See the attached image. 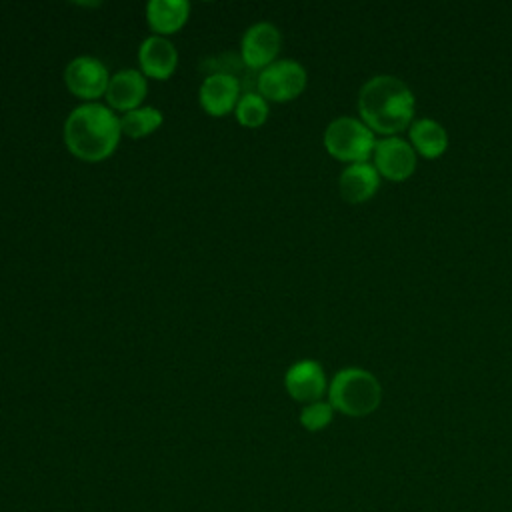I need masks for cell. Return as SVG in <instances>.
<instances>
[{
  "instance_id": "18",
  "label": "cell",
  "mask_w": 512,
  "mask_h": 512,
  "mask_svg": "<svg viewBox=\"0 0 512 512\" xmlns=\"http://www.w3.org/2000/svg\"><path fill=\"white\" fill-rule=\"evenodd\" d=\"M334 416V408L330 402L318 400L312 404H304L302 412H300V424L308 430V432H318L322 428H326L332 422Z\"/></svg>"
},
{
  "instance_id": "6",
  "label": "cell",
  "mask_w": 512,
  "mask_h": 512,
  "mask_svg": "<svg viewBox=\"0 0 512 512\" xmlns=\"http://www.w3.org/2000/svg\"><path fill=\"white\" fill-rule=\"evenodd\" d=\"M64 84L72 96L86 100L88 104L106 94L110 74L102 60L94 56H78L68 62L64 70Z\"/></svg>"
},
{
  "instance_id": "16",
  "label": "cell",
  "mask_w": 512,
  "mask_h": 512,
  "mask_svg": "<svg viewBox=\"0 0 512 512\" xmlns=\"http://www.w3.org/2000/svg\"><path fill=\"white\" fill-rule=\"evenodd\" d=\"M162 120H164V116L158 108L140 106L136 110L122 114L120 130H122V134L130 136V138H144V136L156 132L160 128Z\"/></svg>"
},
{
  "instance_id": "14",
  "label": "cell",
  "mask_w": 512,
  "mask_h": 512,
  "mask_svg": "<svg viewBox=\"0 0 512 512\" xmlns=\"http://www.w3.org/2000/svg\"><path fill=\"white\" fill-rule=\"evenodd\" d=\"M190 16V4L186 0H150L146 4V22L156 36H168L178 32Z\"/></svg>"
},
{
  "instance_id": "12",
  "label": "cell",
  "mask_w": 512,
  "mask_h": 512,
  "mask_svg": "<svg viewBox=\"0 0 512 512\" xmlns=\"http://www.w3.org/2000/svg\"><path fill=\"white\" fill-rule=\"evenodd\" d=\"M140 72L154 80H168L178 64V52L174 44L164 36H148L138 48Z\"/></svg>"
},
{
  "instance_id": "9",
  "label": "cell",
  "mask_w": 512,
  "mask_h": 512,
  "mask_svg": "<svg viewBox=\"0 0 512 512\" xmlns=\"http://www.w3.org/2000/svg\"><path fill=\"white\" fill-rule=\"evenodd\" d=\"M198 98L208 116L222 118L234 112L240 100V82L230 72H212L202 80Z\"/></svg>"
},
{
  "instance_id": "11",
  "label": "cell",
  "mask_w": 512,
  "mask_h": 512,
  "mask_svg": "<svg viewBox=\"0 0 512 512\" xmlns=\"http://www.w3.org/2000/svg\"><path fill=\"white\" fill-rule=\"evenodd\" d=\"M148 84L146 76L136 68H124L110 76V84L106 90V102L110 110L118 112H130L140 108L142 100L146 98Z\"/></svg>"
},
{
  "instance_id": "13",
  "label": "cell",
  "mask_w": 512,
  "mask_h": 512,
  "mask_svg": "<svg viewBox=\"0 0 512 512\" xmlns=\"http://www.w3.org/2000/svg\"><path fill=\"white\" fill-rule=\"evenodd\" d=\"M378 186H380V174L376 166L368 162L348 164L338 178L340 196L348 204H362L370 200L376 194Z\"/></svg>"
},
{
  "instance_id": "2",
  "label": "cell",
  "mask_w": 512,
  "mask_h": 512,
  "mask_svg": "<svg viewBox=\"0 0 512 512\" xmlns=\"http://www.w3.org/2000/svg\"><path fill=\"white\" fill-rule=\"evenodd\" d=\"M120 118L104 104L88 102L70 112L64 122V144L82 162L110 158L120 142Z\"/></svg>"
},
{
  "instance_id": "17",
  "label": "cell",
  "mask_w": 512,
  "mask_h": 512,
  "mask_svg": "<svg viewBox=\"0 0 512 512\" xmlns=\"http://www.w3.org/2000/svg\"><path fill=\"white\" fill-rule=\"evenodd\" d=\"M236 120L244 128H258L268 120V102L258 92H244L234 108Z\"/></svg>"
},
{
  "instance_id": "1",
  "label": "cell",
  "mask_w": 512,
  "mask_h": 512,
  "mask_svg": "<svg viewBox=\"0 0 512 512\" xmlns=\"http://www.w3.org/2000/svg\"><path fill=\"white\" fill-rule=\"evenodd\" d=\"M416 98L410 86L392 74H378L366 80L358 92V112L362 122L386 136H396L414 118Z\"/></svg>"
},
{
  "instance_id": "3",
  "label": "cell",
  "mask_w": 512,
  "mask_h": 512,
  "mask_svg": "<svg viewBox=\"0 0 512 512\" xmlns=\"http://www.w3.org/2000/svg\"><path fill=\"white\" fill-rule=\"evenodd\" d=\"M328 402L334 410L362 418L372 414L382 402V386L378 378L358 366L338 370L328 384Z\"/></svg>"
},
{
  "instance_id": "15",
  "label": "cell",
  "mask_w": 512,
  "mask_h": 512,
  "mask_svg": "<svg viewBox=\"0 0 512 512\" xmlns=\"http://www.w3.org/2000/svg\"><path fill=\"white\" fill-rule=\"evenodd\" d=\"M410 144L424 158H438L448 148L446 128L432 118H418L410 124Z\"/></svg>"
},
{
  "instance_id": "5",
  "label": "cell",
  "mask_w": 512,
  "mask_h": 512,
  "mask_svg": "<svg viewBox=\"0 0 512 512\" xmlns=\"http://www.w3.org/2000/svg\"><path fill=\"white\" fill-rule=\"evenodd\" d=\"M306 70L296 60H276L258 72V94L268 102H290L306 88Z\"/></svg>"
},
{
  "instance_id": "7",
  "label": "cell",
  "mask_w": 512,
  "mask_h": 512,
  "mask_svg": "<svg viewBox=\"0 0 512 512\" xmlns=\"http://www.w3.org/2000/svg\"><path fill=\"white\" fill-rule=\"evenodd\" d=\"M280 46V30L270 22H256L242 36L240 60L246 68L262 72L266 66L276 62Z\"/></svg>"
},
{
  "instance_id": "4",
  "label": "cell",
  "mask_w": 512,
  "mask_h": 512,
  "mask_svg": "<svg viewBox=\"0 0 512 512\" xmlns=\"http://www.w3.org/2000/svg\"><path fill=\"white\" fill-rule=\"evenodd\" d=\"M374 146V132L352 116H338L324 130V148L340 162H366L374 154Z\"/></svg>"
},
{
  "instance_id": "10",
  "label": "cell",
  "mask_w": 512,
  "mask_h": 512,
  "mask_svg": "<svg viewBox=\"0 0 512 512\" xmlns=\"http://www.w3.org/2000/svg\"><path fill=\"white\" fill-rule=\"evenodd\" d=\"M284 388L296 402L312 404L322 400L326 392V374L320 362L316 360H298L284 374Z\"/></svg>"
},
{
  "instance_id": "8",
  "label": "cell",
  "mask_w": 512,
  "mask_h": 512,
  "mask_svg": "<svg viewBox=\"0 0 512 512\" xmlns=\"http://www.w3.org/2000/svg\"><path fill=\"white\" fill-rule=\"evenodd\" d=\"M374 166L390 182H404L416 170V150L400 136H386L374 146Z\"/></svg>"
}]
</instances>
